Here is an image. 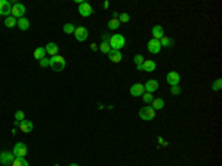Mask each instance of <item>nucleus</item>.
I'll use <instances>...</instances> for the list:
<instances>
[{"instance_id": "18", "label": "nucleus", "mask_w": 222, "mask_h": 166, "mask_svg": "<svg viewBox=\"0 0 222 166\" xmlns=\"http://www.w3.org/2000/svg\"><path fill=\"white\" fill-rule=\"evenodd\" d=\"M17 25L19 27V30H22V31H24V30H28V28H30V21L22 17V18H19L17 21Z\"/></svg>"}, {"instance_id": "15", "label": "nucleus", "mask_w": 222, "mask_h": 166, "mask_svg": "<svg viewBox=\"0 0 222 166\" xmlns=\"http://www.w3.org/2000/svg\"><path fill=\"white\" fill-rule=\"evenodd\" d=\"M45 49H46V54H49L52 56H56L59 52V48H58L56 43H48V46H45Z\"/></svg>"}, {"instance_id": "21", "label": "nucleus", "mask_w": 222, "mask_h": 166, "mask_svg": "<svg viewBox=\"0 0 222 166\" xmlns=\"http://www.w3.org/2000/svg\"><path fill=\"white\" fill-rule=\"evenodd\" d=\"M33 55H34L36 59H39V61H40L42 58H45V56H46V49H45V48H36V51H34V54H33Z\"/></svg>"}, {"instance_id": "5", "label": "nucleus", "mask_w": 222, "mask_h": 166, "mask_svg": "<svg viewBox=\"0 0 222 166\" xmlns=\"http://www.w3.org/2000/svg\"><path fill=\"white\" fill-rule=\"evenodd\" d=\"M12 153H14L15 157H25L27 153H28V148H27V146L24 143H18V144H15Z\"/></svg>"}, {"instance_id": "23", "label": "nucleus", "mask_w": 222, "mask_h": 166, "mask_svg": "<svg viewBox=\"0 0 222 166\" xmlns=\"http://www.w3.org/2000/svg\"><path fill=\"white\" fill-rule=\"evenodd\" d=\"M160 45H161V48H163V46H164V48H170L172 45H173V40H172L170 37L163 36L160 39Z\"/></svg>"}, {"instance_id": "30", "label": "nucleus", "mask_w": 222, "mask_h": 166, "mask_svg": "<svg viewBox=\"0 0 222 166\" xmlns=\"http://www.w3.org/2000/svg\"><path fill=\"white\" fill-rule=\"evenodd\" d=\"M15 120H18V122H22V120H25V114H24V111L18 110L17 113H15Z\"/></svg>"}, {"instance_id": "27", "label": "nucleus", "mask_w": 222, "mask_h": 166, "mask_svg": "<svg viewBox=\"0 0 222 166\" xmlns=\"http://www.w3.org/2000/svg\"><path fill=\"white\" fill-rule=\"evenodd\" d=\"M142 99H144V102H147V104L153 102V99H154L153 93H150V92H144V95H142Z\"/></svg>"}, {"instance_id": "37", "label": "nucleus", "mask_w": 222, "mask_h": 166, "mask_svg": "<svg viewBox=\"0 0 222 166\" xmlns=\"http://www.w3.org/2000/svg\"><path fill=\"white\" fill-rule=\"evenodd\" d=\"M102 8H104V9H108V8H110V2H108V0L102 3Z\"/></svg>"}, {"instance_id": "13", "label": "nucleus", "mask_w": 222, "mask_h": 166, "mask_svg": "<svg viewBox=\"0 0 222 166\" xmlns=\"http://www.w3.org/2000/svg\"><path fill=\"white\" fill-rule=\"evenodd\" d=\"M144 89H145V92H150V93H153L155 92L157 89H158V82L157 80H148L145 85H144Z\"/></svg>"}, {"instance_id": "38", "label": "nucleus", "mask_w": 222, "mask_h": 166, "mask_svg": "<svg viewBox=\"0 0 222 166\" xmlns=\"http://www.w3.org/2000/svg\"><path fill=\"white\" fill-rule=\"evenodd\" d=\"M90 49H92V51H98L99 48H98V46H96L95 43H92V45H90Z\"/></svg>"}, {"instance_id": "4", "label": "nucleus", "mask_w": 222, "mask_h": 166, "mask_svg": "<svg viewBox=\"0 0 222 166\" xmlns=\"http://www.w3.org/2000/svg\"><path fill=\"white\" fill-rule=\"evenodd\" d=\"M14 160H15L14 153H11V151H3V153H0V163L3 166H11L14 163Z\"/></svg>"}, {"instance_id": "32", "label": "nucleus", "mask_w": 222, "mask_h": 166, "mask_svg": "<svg viewBox=\"0 0 222 166\" xmlns=\"http://www.w3.org/2000/svg\"><path fill=\"white\" fill-rule=\"evenodd\" d=\"M144 56L142 55H135V58H133V61H135V64H136V67H142V64H144Z\"/></svg>"}, {"instance_id": "16", "label": "nucleus", "mask_w": 222, "mask_h": 166, "mask_svg": "<svg viewBox=\"0 0 222 166\" xmlns=\"http://www.w3.org/2000/svg\"><path fill=\"white\" fill-rule=\"evenodd\" d=\"M155 62L154 61H151V59H145L144 61V64H142V71H148V73H151V71H154L155 70Z\"/></svg>"}, {"instance_id": "1", "label": "nucleus", "mask_w": 222, "mask_h": 166, "mask_svg": "<svg viewBox=\"0 0 222 166\" xmlns=\"http://www.w3.org/2000/svg\"><path fill=\"white\" fill-rule=\"evenodd\" d=\"M124 43H126V40H124V37L121 36V34H113V36L110 37V42H108L110 48L114 49V51H120L124 46Z\"/></svg>"}, {"instance_id": "28", "label": "nucleus", "mask_w": 222, "mask_h": 166, "mask_svg": "<svg viewBox=\"0 0 222 166\" xmlns=\"http://www.w3.org/2000/svg\"><path fill=\"white\" fill-rule=\"evenodd\" d=\"M213 91H221V88H222V80L221 79H218V80H215L213 83H212V86H210Z\"/></svg>"}, {"instance_id": "11", "label": "nucleus", "mask_w": 222, "mask_h": 166, "mask_svg": "<svg viewBox=\"0 0 222 166\" xmlns=\"http://www.w3.org/2000/svg\"><path fill=\"white\" fill-rule=\"evenodd\" d=\"M166 79H167V83L170 86H176L179 83V80H181V76L176 73V71H169L167 76H166Z\"/></svg>"}, {"instance_id": "7", "label": "nucleus", "mask_w": 222, "mask_h": 166, "mask_svg": "<svg viewBox=\"0 0 222 166\" xmlns=\"http://www.w3.org/2000/svg\"><path fill=\"white\" fill-rule=\"evenodd\" d=\"M11 14H12L11 2H8V0H0V15L11 17Z\"/></svg>"}, {"instance_id": "8", "label": "nucleus", "mask_w": 222, "mask_h": 166, "mask_svg": "<svg viewBox=\"0 0 222 166\" xmlns=\"http://www.w3.org/2000/svg\"><path fill=\"white\" fill-rule=\"evenodd\" d=\"M24 14H25V6H24L22 3L14 5V8H12V14H11L14 18H22Z\"/></svg>"}, {"instance_id": "26", "label": "nucleus", "mask_w": 222, "mask_h": 166, "mask_svg": "<svg viewBox=\"0 0 222 166\" xmlns=\"http://www.w3.org/2000/svg\"><path fill=\"white\" fill-rule=\"evenodd\" d=\"M74 30H76V25L74 24H65L64 25V33H67V34H74Z\"/></svg>"}, {"instance_id": "10", "label": "nucleus", "mask_w": 222, "mask_h": 166, "mask_svg": "<svg viewBox=\"0 0 222 166\" xmlns=\"http://www.w3.org/2000/svg\"><path fill=\"white\" fill-rule=\"evenodd\" d=\"M92 12H93V11H92V6H90L87 2H83V3L79 5V14H80L82 17H90Z\"/></svg>"}, {"instance_id": "17", "label": "nucleus", "mask_w": 222, "mask_h": 166, "mask_svg": "<svg viewBox=\"0 0 222 166\" xmlns=\"http://www.w3.org/2000/svg\"><path fill=\"white\" fill-rule=\"evenodd\" d=\"M151 33H153V36H154L153 39H157V40H160L161 37L164 36V31H163V27L161 25H154Z\"/></svg>"}, {"instance_id": "12", "label": "nucleus", "mask_w": 222, "mask_h": 166, "mask_svg": "<svg viewBox=\"0 0 222 166\" xmlns=\"http://www.w3.org/2000/svg\"><path fill=\"white\" fill-rule=\"evenodd\" d=\"M144 92H145V89H144V85H141V83H135L130 88V95L132 96H142Z\"/></svg>"}, {"instance_id": "2", "label": "nucleus", "mask_w": 222, "mask_h": 166, "mask_svg": "<svg viewBox=\"0 0 222 166\" xmlns=\"http://www.w3.org/2000/svg\"><path fill=\"white\" fill-rule=\"evenodd\" d=\"M49 67H52L53 71H62L65 68V59L64 56L56 55L51 58V62H49Z\"/></svg>"}, {"instance_id": "24", "label": "nucleus", "mask_w": 222, "mask_h": 166, "mask_svg": "<svg viewBox=\"0 0 222 166\" xmlns=\"http://www.w3.org/2000/svg\"><path fill=\"white\" fill-rule=\"evenodd\" d=\"M119 27H120V21H119V19L111 18L110 21H108V28H110V30H117Z\"/></svg>"}, {"instance_id": "3", "label": "nucleus", "mask_w": 222, "mask_h": 166, "mask_svg": "<svg viewBox=\"0 0 222 166\" xmlns=\"http://www.w3.org/2000/svg\"><path fill=\"white\" fill-rule=\"evenodd\" d=\"M139 117L142 120H153L154 117H155V110H154L153 107H142L139 110Z\"/></svg>"}, {"instance_id": "9", "label": "nucleus", "mask_w": 222, "mask_h": 166, "mask_svg": "<svg viewBox=\"0 0 222 166\" xmlns=\"http://www.w3.org/2000/svg\"><path fill=\"white\" fill-rule=\"evenodd\" d=\"M74 36H76V39L79 42H85L86 39H87V36H89V31H87V28H85V27H76Z\"/></svg>"}, {"instance_id": "20", "label": "nucleus", "mask_w": 222, "mask_h": 166, "mask_svg": "<svg viewBox=\"0 0 222 166\" xmlns=\"http://www.w3.org/2000/svg\"><path fill=\"white\" fill-rule=\"evenodd\" d=\"M153 108L155 111L157 110H161V108H164V101L161 99V98H155V99H153Z\"/></svg>"}, {"instance_id": "6", "label": "nucleus", "mask_w": 222, "mask_h": 166, "mask_svg": "<svg viewBox=\"0 0 222 166\" xmlns=\"http://www.w3.org/2000/svg\"><path fill=\"white\" fill-rule=\"evenodd\" d=\"M147 48H148V52H150V54H158V52H160V49H161L160 40H157V39H151V40L147 43Z\"/></svg>"}, {"instance_id": "31", "label": "nucleus", "mask_w": 222, "mask_h": 166, "mask_svg": "<svg viewBox=\"0 0 222 166\" xmlns=\"http://www.w3.org/2000/svg\"><path fill=\"white\" fill-rule=\"evenodd\" d=\"M119 21H120V24H121V22H123V24H124V22H129V15H127L126 12H121L119 15Z\"/></svg>"}, {"instance_id": "14", "label": "nucleus", "mask_w": 222, "mask_h": 166, "mask_svg": "<svg viewBox=\"0 0 222 166\" xmlns=\"http://www.w3.org/2000/svg\"><path fill=\"white\" fill-rule=\"evenodd\" d=\"M19 129L22 130L24 133H30V132L33 130V122H30V120H22V122H19Z\"/></svg>"}, {"instance_id": "22", "label": "nucleus", "mask_w": 222, "mask_h": 166, "mask_svg": "<svg viewBox=\"0 0 222 166\" xmlns=\"http://www.w3.org/2000/svg\"><path fill=\"white\" fill-rule=\"evenodd\" d=\"M15 25H17V18H14L12 15H11V17H6V19H5V27L14 28Z\"/></svg>"}, {"instance_id": "35", "label": "nucleus", "mask_w": 222, "mask_h": 166, "mask_svg": "<svg viewBox=\"0 0 222 166\" xmlns=\"http://www.w3.org/2000/svg\"><path fill=\"white\" fill-rule=\"evenodd\" d=\"M157 139H158V143H160V146H163V147H166V146H167V143H166V141H164V139H163L161 136H158Z\"/></svg>"}, {"instance_id": "36", "label": "nucleus", "mask_w": 222, "mask_h": 166, "mask_svg": "<svg viewBox=\"0 0 222 166\" xmlns=\"http://www.w3.org/2000/svg\"><path fill=\"white\" fill-rule=\"evenodd\" d=\"M110 34H104V37H102V43H108L110 42Z\"/></svg>"}, {"instance_id": "19", "label": "nucleus", "mask_w": 222, "mask_h": 166, "mask_svg": "<svg viewBox=\"0 0 222 166\" xmlns=\"http://www.w3.org/2000/svg\"><path fill=\"white\" fill-rule=\"evenodd\" d=\"M108 56H110V59H111L113 62H120V61H121V52H120V51L111 49L110 54H108Z\"/></svg>"}, {"instance_id": "29", "label": "nucleus", "mask_w": 222, "mask_h": 166, "mask_svg": "<svg viewBox=\"0 0 222 166\" xmlns=\"http://www.w3.org/2000/svg\"><path fill=\"white\" fill-rule=\"evenodd\" d=\"M98 48H99V51L102 54H110V51H111V48H110L108 43H101V46H98Z\"/></svg>"}, {"instance_id": "34", "label": "nucleus", "mask_w": 222, "mask_h": 166, "mask_svg": "<svg viewBox=\"0 0 222 166\" xmlns=\"http://www.w3.org/2000/svg\"><path fill=\"white\" fill-rule=\"evenodd\" d=\"M170 92L173 93V95H179V93L182 92V89H181V88H179V85H176V86H172Z\"/></svg>"}, {"instance_id": "25", "label": "nucleus", "mask_w": 222, "mask_h": 166, "mask_svg": "<svg viewBox=\"0 0 222 166\" xmlns=\"http://www.w3.org/2000/svg\"><path fill=\"white\" fill-rule=\"evenodd\" d=\"M12 166H28V162H27L24 157H15Z\"/></svg>"}, {"instance_id": "33", "label": "nucleus", "mask_w": 222, "mask_h": 166, "mask_svg": "<svg viewBox=\"0 0 222 166\" xmlns=\"http://www.w3.org/2000/svg\"><path fill=\"white\" fill-rule=\"evenodd\" d=\"M39 62H40V67H42V68H46V67L49 65V62H51V59H48V58L45 56V58H42V59H40Z\"/></svg>"}, {"instance_id": "40", "label": "nucleus", "mask_w": 222, "mask_h": 166, "mask_svg": "<svg viewBox=\"0 0 222 166\" xmlns=\"http://www.w3.org/2000/svg\"><path fill=\"white\" fill-rule=\"evenodd\" d=\"M53 166H59V165H58V163H56V165H53Z\"/></svg>"}, {"instance_id": "39", "label": "nucleus", "mask_w": 222, "mask_h": 166, "mask_svg": "<svg viewBox=\"0 0 222 166\" xmlns=\"http://www.w3.org/2000/svg\"><path fill=\"white\" fill-rule=\"evenodd\" d=\"M70 166H79V165H77V163H71Z\"/></svg>"}]
</instances>
